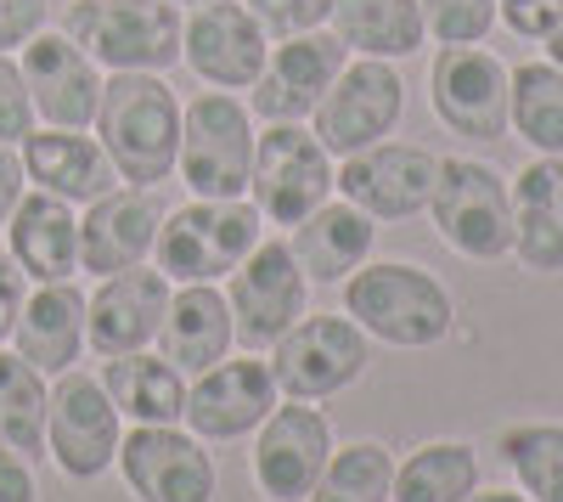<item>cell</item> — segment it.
Listing matches in <instances>:
<instances>
[{
    "label": "cell",
    "instance_id": "1",
    "mask_svg": "<svg viewBox=\"0 0 563 502\" xmlns=\"http://www.w3.org/2000/svg\"><path fill=\"white\" fill-rule=\"evenodd\" d=\"M90 124H97V142L113 159L119 181H130V187H153V181L175 175L180 102L164 74H108Z\"/></svg>",
    "mask_w": 563,
    "mask_h": 502
},
{
    "label": "cell",
    "instance_id": "2",
    "mask_svg": "<svg viewBox=\"0 0 563 502\" xmlns=\"http://www.w3.org/2000/svg\"><path fill=\"white\" fill-rule=\"evenodd\" d=\"M344 310H350V323L361 334L384 339V345H400V350H429L456 323L451 294L422 265H406V260H384V265L350 271Z\"/></svg>",
    "mask_w": 563,
    "mask_h": 502
},
{
    "label": "cell",
    "instance_id": "3",
    "mask_svg": "<svg viewBox=\"0 0 563 502\" xmlns=\"http://www.w3.org/2000/svg\"><path fill=\"white\" fill-rule=\"evenodd\" d=\"M63 34L113 74H164L180 63V7L169 0H74Z\"/></svg>",
    "mask_w": 563,
    "mask_h": 502
},
{
    "label": "cell",
    "instance_id": "4",
    "mask_svg": "<svg viewBox=\"0 0 563 502\" xmlns=\"http://www.w3.org/2000/svg\"><path fill=\"white\" fill-rule=\"evenodd\" d=\"M265 232V215L243 198H198L158 220V271L175 283H214L231 277Z\"/></svg>",
    "mask_w": 563,
    "mask_h": 502
},
{
    "label": "cell",
    "instance_id": "5",
    "mask_svg": "<svg viewBox=\"0 0 563 502\" xmlns=\"http://www.w3.org/2000/svg\"><path fill=\"white\" fill-rule=\"evenodd\" d=\"M180 181L198 198H243L254 170V119L231 90H203L180 113Z\"/></svg>",
    "mask_w": 563,
    "mask_h": 502
},
{
    "label": "cell",
    "instance_id": "6",
    "mask_svg": "<svg viewBox=\"0 0 563 502\" xmlns=\"http://www.w3.org/2000/svg\"><path fill=\"white\" fill-rule=\"evenodd\" d=\"M429 215L440 226V238L467 260L512 254V193H507V181L479 159H440Z\"/></svg>",
    "mask_w": 563,
    "mask_h": 502
},
{
    "label": "cell",
    "instance_id": "7",
    "mask_svg": "<svg viewBox=\"0 0 563 502\" xmlns=\"http://www.w3.org/2000/svg\"><path fill=\"white\" fill-rule=\"evenodd\" d=\"M254 209L276 226H299L310 209L327 204L333 193V153L316 142L305 124H271L254 135V170H249Z\"/></svg>",
    "mask_w": 563,
    "mask_h": 502
},
{
    "label": "cell",
    "instance_id": "8",
    "mask_svg": "<svg viewBox=\"0 0 563 502\" xmlns=\"http://www.w3.org/2000/svg\"><path fill=\"white\" fill-rule=\"evenodd\" d=\"M400 108H406V79L395 74V63L355 57V63H344L333 90H327L321 108L310 113L316 119V142L327 153L350 159V153H361L372 142H384V135L400 124Z\"/></svg>",
    "mask_w": 563,
    "mask_h": 502
},
{
    "label": "cell",
    "instance_id": "9",
    "mask_svg": "<svg viewBox=\"0 0 563 502\" xmlns=\"http://www.w3.org/2000/svg\"><path fill=\"white\" fill-rule=\"evenodd\" d=\"M366 373V334L350 316H299V323L276 339L271 379L294 401H327L350 390Z\"/></svg>",
    "mask_w": 563,
    "mask_h": 502
},
{
    "label": "cell",
    "instance_id": "10",
    "mask_svg": "<svg viewBox=\"0 0 563 502\" xmlns=\"http://www.w3.org/2000/svg\"><path fill=\"white\" fill-rule=\"evenodd\" d=\"M350 52L333 29H310V34H294V40H276L271 57L260 68V79L249 85L254 90V113L265 124H299L321 108V97L333 90V79L344 74Z\"/></svg>",
    "mask_w": 563,
    "mask_h": 502
},
{
    "label": "cell",
    "instance_id": "11",
    "mask_svg": "<svg viewBox=\"0 0 563 502\" xmlns=\"http://www.w3.org/2000/svg\"><path fill=\"white\" fill-rule=\"evenodd\" d=\"M180 57L214 90H249L271 57V34L249 0H203L192 18H180Z\"/></svg>",
    "mask_w": 563,
    "mask_h": 502
},
{
    "label": "cell",
    "instance_id": "12",
    "mask_svg": "<svg viewBox=\"0 0 563 502\" xmlns=\"http://www.w3.org/2000/svg\"><path fill=\"white\" fill-rule=\"evenodd\" d=\"M305 288L310 277L299 271L294 249L288 243H254L249 260L231 271V334H238L243 345H276L282 334H288L299 316H305Z\"/></svg>",
    "mask_w": 563,
    "mask_h": 502
},
{
    "label": "cell",
    "instance_id": "13",
    "mask_svg": "<svg viewBox=\"0 0 563 502\" xmlns=\"http://www.w3.org/2000/svg\"><path fill=\"white\" fill-rule=\"evenodd\" d=\"M119 406L113 395L85 379V373H68L52 401H45V451L57 458V469L68 480H97L113 458H119Z\"/></svg>",
    "mask_w": 563,
    "mask_h": 502
},
{
    "label": "cell",
    "instance_id": "14",
    "mask_svg": "<svg viewBox=\"0 0 563 502\" xmlns=\"http://www.w3.org/2000/svg\"><path fill=\"white\" fill-rule=\"evenodd\" d=\"M440 159L429 148L411 142H372L361 153H350L333 170V187L344 193V204L366 209L372 220H406L417 209H429Z\"/></svg>",
    "mask_w": 563,
    "mask_h": 502
},
{
    "label": "cell",
    "instance_id": "15",
    "mask_svg": "<svg viewBox=\"0 0 563 502\" xmlns=\"http://www.w3.org/2000/svg\"><path fill=\"white\" fill-rule=\"evenodd\" d=\"M507 85L512 68L479 45H445L434 57L429 74V97L440 124H451L456 135H474V142H501L507 130Z\"/></svg>",
    "mask_w": 563,
    "mask_h": 502
},
{
    "label": "cell",
    "instance_id": "16",
    "mask_svg": "<svg viewBox=\"0 0 563 502\" xmlns=\"http://www.w3.org/2000/svg\"><path fill=\"white\" fill-rule=\"evenodd\" d=\"M113 463L124 469V485L141 502H214L209 451L175 424H135V435L119 440Z\"/></svg>",
    "mask_w": 563,
    "mask_h": 502
},
{
    "label": "cell",
    "instance_id": "17",
    "mask_svg": "<svg viewBox=\"0 0 563 502\" xmlns=\"http://www.w3.org/2000/svg\"><path fill=\"white\" fill-rule=\"evenodd\" d=\"M333 458V424L316 406H276L254 440V480L271 502H305Z\"/></svg>",
    "mask_w": 563,
    "mask_h": 502
},
{
    "label": "cell",
    "instance_id": "18",
    "mask_svg": "<svg viewBox=\"0 0 563 502\" xmlns=\"http://www.w3.org/2000/svg\"><path fill=\"white\" fill-rule=\"evenodd\" d=\"M18 68H23V85H29V102H34V119H40V124L85 130L90 119H97V102H102L97 63H90L68 34L40 29V34L23 45Z\"/></svg>",
    "mask_w": 563,
    "mask_h": 502
},
{
    "label": "cell",
    "instance_id": "19",
    "mask_svg": "<svg viewBox=\"0 0 563 502\" xmlns=\"http://www.w3.org/2000/svg\"><path fill=\"white\" fill-rule=\"evenodd\" d=\"M169 310V277L153 271L147 260L102 277L97 299H85V345L97 356H124V350H147L164 328Z\"/></svg>",
    "mask_w": 563,
    "mask_h": 502
},
{
    "label": "cell",
    "instance_id": "20",
    "mask_svg": "<svg viewBox=\"0 0 563 502\" xmlns=\"http://www.w3.org/2000/svg\"><path fill=\"white\" fill-rule=\"evenodd\" d=\"M276 413V379L271 361H214L209 373H198V384L186 390V424L203 440H238L249 429H260Z\"/></svg>",
    "mask_w": 563,
    "mask_h": 502
},
{
    "label": "cell",
    "instance_id": "21",
    "mask_svg": "<svg viewBox=\"0 0 563 502\" xmlns=\"http://www.w3.org/2000/svg\"><path fill=\"white\" fill-rule=\"evenodd\" d=\"M158 220L164 209L153 204V193H102L97 204H85L79 220V271H97V277H113V271H130L153 254L158 243Z\"/></svg>",
    "mask_w": 563,
    "mask_h": 502
},
{
    "label": "cell",
    "instance_id": "22",
    "mask_svg": "<svg viewBox=\"0 0 563 502\" xmlns=\"http://www.w3.org/2000/svg\"><path fill=\"white\" fill-rule=\"evenodd\" d=\"M18 159H23V175L34 187L63 198V204H97L102 193L119 187L113 159L102 153L97 135H85V130H57V124L29 130Z\"/></svg>",
    "mask_w": 563,
    "mask_h": 502
},
{
    "label": "cell",
    "instance_id": "23",
    "mask_svg": "<svg viewBox=\"0 0 563 502\" xmlns=\"http://www.w3.org/2000/svg\"><path fill=\"white\" fill-rule=\"evenodd\" d=\"M7 254L34 283H68L79 271V220L52 193H23V204L7 220Z\"/></svg>",
    "mask_w": 563,
    "mask_h": 502
},
{
    "label": "cell",
    "instance_id": "24",
    "mask_svg": "<svg viewBox=\"0 0 563 502\" xmlns=\"http://www.w3.org/2000/svg\"><path fill=\"white\" fill-rule=\"evenodd\" d=\"M231 350V305L214 283H180L169 294L164 328H158V356L180 373H209Z\"/></svg>",
    "mask_w": 563,
    "mask_h": 502
},
{
    "label": "cell",
    "instance_id": "25",
    "mask_svg": "<svg viewBox=\"0 0 563 502\" xmlns=\"http://www.w3.org/2000/svg\"><path fill=\"white\" fill-rule=\"evenodd\" d=\"M512 254L530 271H563V159L541 153L512 181Z\"/></svg>",
    "mask_w": 563,
    "mask_h": 502
},
{
    "label": "cell",
    "instance_id": "26",
    "mask_svg": "<svg viewBox=\"0 0 563 502\" xmlns=\"http://www.w3.org/2000/svg\"><path fill=\"white\" fill-rule=\"evenodd\" d=\"M12 345L34 373H68L85 345V294L74 283H40V294L23 299Z\"/></svg>",
    "mask_w": 563,
    "mask_h": 502
},
{
    "label": "cell",
    "instance_id": "27",
    "mask_svg": "<svg viewBox=\"0 0 563 502\" xmlns=\"http://www.w3.org/2000/svg\"><path fill=\"white\" fill-rule=\"evenodd\" d=\"M372 238H378V226H372L366 209L355 204H321L299 220V232H294V260L310 283H344L350 271L366 265L372 254Z\"/></svg>",
    "mask_w": 563,
    "mask_h": 502
},
{
    "label": "cell",
    "instance_id": "28",
    "mask_svg": "<svg viewBox=\"0 0 563 502\" xmlns=\"http://www.w3.org/2000/svg\"><path fill=\"white\" fill-rule=\"evenodd\" d=\"M102 390L113 395L119 413L135 418V424H180L186 418V373L169 368L164 356H147V350L108 356Z\"/></svg>",
    "mask_w": 563,
    "mask_h": 502
},
{
    "label": "cell",
    "instance_id": "29",
    "mask_svg": "<svg viewBox=\"0 0 563 502\" xmlns=\"http://www.w3.org/2000/svg\"><path fill=\"white\" fill-rule=\"evenodd\" d=\"M333 34L344 40L350 57H411L422 45V7L417 0H333Z\"/></svg>",
    "mask_w": 563,
    "mask_h": 502
},
{
    "label": "cell",
    "instance_id": "30",
    "mask_svg": "<svg viewBox=\"0 0 563 502\" xmlns=\"http://www.w3.org/2000/svg\"><path fill=\"white\" fill-rule=\"evenodd\" d=\"M507 124L536 153L563 159V68L558 63H519L507 85Z\"/></svg>",
    "mask_w": 563,
    "mask_h": 502
},
{
    "label": "cell",
    "instance_id": "31",
    "mask_svg": "<svg viewBox=\"0 0 563 502\" xmlns=\"http://www.w3.org/2000/svg\"><path fill=\"white\" fill-rule=\"evenodd\" d=\"M479 491V458L467 440H434L395 469V502H462Z\"/></svg>",
    "mask_w": 563,
    "mask_h": 502
},
{
    "label": "cell",
    "instance_id": "32",
    "mask_svg": "<svg viewBox=\"0 0 563 502\" xmlns=\"http://www.w3.org/2000/svg\"><path fill=\"white\" fill-rule=\"evenodd\" d=\"M45 373L12 350H0V446H12L18 458H45Z\"/></svg>",
    "mask_w": 563,
    "mask_h": 502
},
{
    "label": "cell",
    "instance_id": "33",
    "mask_svg": "<svg viewBox=\"0 0 563 502\" xmlns=\"http://www.w3.org/2000/svg\"><path fill=\"white\" fill-rule=\"evenodd\" d=\"M389 491H395L389 446L355 440V446H333V458H327V469L305 502H389Z\"/></svg>",
    "mask_w": 563,
    "mask_h": 502
},
{
    "label": "cell",
    "instance_id": "34",
    "mask_svg": "<svg viewBox=\"0 0 563 502\" xmlns=\"http://www.w3.org/2000/svg\"><path fill=\"white\" fill-rule=\"evenodd\" d=\"M501 463L519 474L530 502H563V424L501 429Z\"/></svg>",
    "mask_w": 563,
    "mask_h": 502
},
{
    "label": "cell",
    "instance_id": "35",
    "mask_svg": "<svg viewBox=\"0 0 563 502\" xmlns=\"http://www.w3.org/2000/svg\"><path fill=\"white\" fill-rule=\"evenodd\" d=\"M422 29L440 45H479L496 29V0H417Z\"/></svg>",
    "mask_w": 563,
    "mask_h": 502
},
{
    "label": "cell",
    "instance_id": "36",
    "mask_svg": "<svg viewBox=\"0 0 563 502\" xmlns=\"http://www.w3.org/2000/svg\"><path fill=\"white\" fill-rule=\"evenodd\" d=\"M249 12L260 18V29L271 40H294L310 29H327L333 18V0H249Z\"/></svg>",
    "mask_w": 563,
    "mask_h": 502
},
{
    "label": "cell",
    "instance_id": "37",
    "mask_svg": "<svg viewBox=\"0 0 563 502\" xmlns=\"http://www.w3.org/2000/svg\"><path fill=\"white\" fill-rule=\"evenodd\" d=\"M34 130V102L23 68L12 63V52H0V148H23V135Z\"/></svg>",
    "mask_w": 563,
    "mask_h": 502
},
{
    "label": "cell",
    "instance_id": "38",
    "mask_svg": "<svg viewBox=\"0 0 563 502\" xmlns=\"http://www.w3.org/2000/svg\"><path fill=\"white\" fill-rule=\"evenodd\" d=\"M496 18L525 40H547L563 23V0H496Z\"/></svg>",
    "mask_w": 563,
    "mask_h": 502
},
{
    "label": "cell",
    "instance_id": "39",
    "mask_svg": "<svg viewBox=\"0 0 563 502\" xmlns=\"http://www.w3.org/2000/svg\"><path fill=\"white\" fill-rule=\"evenodd\" d=\"M45 29V0H0V52H23Z\"/></svg>",
    "mask_w": 563,
    "mask_h": 502
},
{
    "label": "cell",
    "instance_id": "40",
    "mask_svg": "<svg viewBox=\"0 0 563 502\" xmlns=\"http://www.w3.org/2000/svg\"><path fill=\"white\" fill-rule=\"evenodd\" d=\"M23 299H29V277H23V265L0 249V345L12 339L18 328V316H23Z\"/></svg>",
    "mask_w": 563,
    "mask_h": 502
},
{
    "label": "cell",
    "instance_id": "41",
    "mask_svg": "<svg viewBox=\"0 0 563 502\" xmlns=\"http://www.w3.org/2000/svg\"><path fill=\"white\" fill-rule=\"evenodd\" d=\"M23 193H29V175H23L18 148H0V232H7V220L23 204Z\"/></svg>",
    "mask_w": 563,
    "mask_h": 502
},
{
    "label": "cell",
    "instance_id": "42",
    "mask_svg": "<svg viewBox=\"0 0 563 502\" xmlns=\"http://www.w3.org/2000/svg\"><path fill=\"white\" fill-rule=\"evenodd\" d=\"M0 502H34V474H29V458H18L12 446H0Z\"/></svg>",
    "mask_w": 563,
    "mask_h": 502
},
{
    "label": "cell",
    "instance_id": "43",
    "mask_svg": "<svg viewBox=\"0 0 563 502\" xmlns=\"http://www.w3.org/2000/svg\"><path fill=\"white\" fill-rule=\"evenodd\" d=\"M462 502H530V496H519V491H467Z\"/></svg>",
    "mask_w": 563,
    "mask_h": 502
},
{
    "label": "cell",
    "instance_id": "44",
    "mask_svg": "<svg viewBox=\"0 0 563 502\" xmlns=\"http://www.w3.org/2000/svg\"><path fill=\"white\" fill-rule=\"evenodd\" d=\"M547 63H558V68H563V23L547 34Z\"/></svg>",
    "mask_w": 563,
    "mask_h": 502
},
{
    "label": "cell",
    "instance_id": "45",
    "mask_svg": "<svg viewBox=\"0 0 563 502\" xmlns=\"http://www.w3.org/2000/svg\"><path fill=\"white\" fill-rule=\"evenodd\" d=\"M169 7H203V0H169Z\"/></svg>",
    "mask_w": 563,
    "mask_h": 502
}]
</instances>
